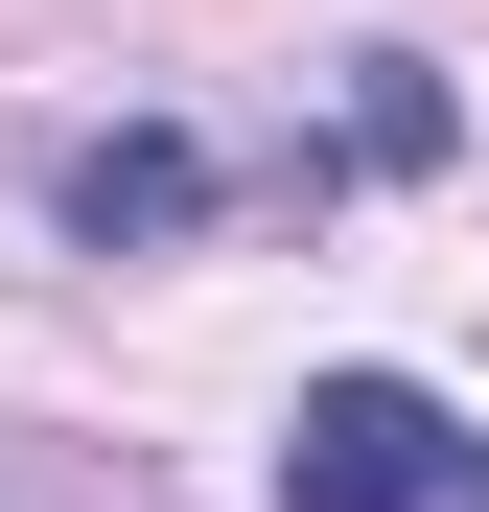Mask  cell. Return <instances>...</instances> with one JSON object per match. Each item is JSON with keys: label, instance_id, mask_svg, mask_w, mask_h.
Listing matches in <instances>:
<instances>
[{"label": "cell", "instance_id": "obj_1", "mask_svg": "<svg viewBox=\"0 0 489 512\" xmlns=\"http://www.w3.org/2000/svg\"><path fill=\"white\" fill-rule=\"evenodd\" d=\"M280 512H489V419L420 373H303L280 419Z\"/></svg>", "mask_w": 489, "mask_h": 512}, {"label": "cell", "instance_id": "obj_2", "mask_svg": "<svg viewBox=\"0 0 489 512\" xmlns=\"http://www.w3.org/2000/svg\"><path fill=\"white\" fill-rule=\"evenodd\" d=\"M210 210H233V163H210L187 117H94V140L47 163V233H70V256H163V233H210Z\"/></svg>", "mask_w": 489, "mask_h": 512}]
</instances>
